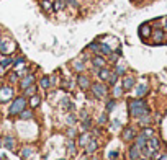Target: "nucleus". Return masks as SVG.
<instances>
[{"instance_id": "f257e3e1", "label": "nucleus", "mask_w": 167, "mask_h": 160, "mask_svg": "<svg viewBox=\"0 0 167 160\" xmlns=\"http://www.w3.org/2000/svg\"><path fill=\"white\" fill-rule=\"evenodd\" d=\"M128 108H130V115L134 116V118H139L142 115H149V108H147L144 100H130Z\"/></svg>"}, {"instance_id": "f03ea898", "label": "nucleus", "mask_w": 167, "mask_h": 160, "mask_svg": "<svg viewBox=\"0 0 167 160\" xmlns=\"http://www.w3.org/2000/svg\"><path fill=\"white\" fill-rule=\"evenodd\" d=\"M25 106H26V98H25V96H18V98L12 103V106H10V113H12V115H18V113L23 111V108H25Z\"/></svg>"}, {"instance_id": "7ed1b4c3", "label": "nucleus", "mask_w": 167, "mask_h": 160, "mask_svg": "<svg viewBox=\"0 0 167 160\" xmlns=\"http://www.w3.org/2000/svg\"><path fill=\"white\" fill-rule=\"evenodd\" d=\"M12 96H13V88H10V87H2L0 88V103L10 101Z\"/></svg>"}, {"instance_id": "20e7f679", "label": "nucleus", "mask_w": 167, "mask_h": 160, "mask_svg": "<svg viewBox=\"0 0 167 160\" xmlns=\"http://www.w3.org/2000/svg\"><path fill=\"white\" fill-rule=\"evenodd\" d=\"M15 49V43H8L7 39H0V52L2 54H10Z\"/></svg>"}, {"instance_id": "39448f33", "label": "nucleus", "mask_w": 167, "mask_h": 160, "mask_svg": "<svg viewBox=\"0 0 167 160\" xmlns=\"http://www.w3.org/2000/svg\"><path fill=\"white\" fill-rule=\"evenodd\" d=\"M159 145H161V142H159L157 137H149V139H147V144H146V149L151 152V155H152L154 152H157Z\"/></svg>"}, {"instance_id": "423d86ee", "label": "nucleus", "mask_w": 167, "mask_h": 160, "mask_svg": "<svg viewBox=\"0 0 167 160\" xmlns=\"http://www.w3.org/2000/svg\"><path fill=\"white\" fill-rule=\"evenodd\" d=\"M92 92L98 96V98H103L105 95H107V87L102 85V83H93V85H92Z\"/></svg>"}, {"instance_id": "0eeeda50", "label": "nucleus", "mask_w": 167, "mask_h": 160, "mask_svg": "<svg viewBox=\"0 0 167 160\" xmlns=\"http://www.w3.org/2000/svg\"><path fill=\"white\" fill-rule=\"evenodd\" d=\"M95 54L97 56H110L112 54V48L108 44H100L98 43V46H97V49H95Z\"/></svg>"}, {"instance_id": "6e6552de", "label": "nucleus", "mask_w": 167, "mask_h": 160, "mask_svg": "<svg viewBox=\"0 0 167 160\" xmlns=\"http://www.w3.org/2000/svg\"><path fill=\"white\" fill-rule=\"evenodd\" d=\"M139 36L142 38V39H146V38H149L151 36V33H152V31H151V26L147 25V23H144V25H141L139 26Z\"/></svg>"}, {"instance_id": "1a4fd4ad", "label": "nucleus", "mask_w": 167, "mask_h": 160, "mask_svg": "<svg viewBox=\"0 0 167 160\" xmlns=\"http://www.w3.org/2000/svg\"><path fill=\"white\" fill-rule=\"evenodd\" d=\"M33 82H34V77L31 74H28V75H25V77L21 78V82H20V87L25 90V88H28L29 85H33Z\"/></svg>"}, {"instance_id": "9d476101", "label": "nucleus", "mask_w": 167, "mask_h": 160, "mask_svg": "<svg viewBox=\"0 0 167 160\" xmlns=\"http://www.w3.org/2000/svg\"><path fill=\"white\" fill-rule=\"evenodd\" d=\"M164 36H166V34H164V29H156L154 33H152V38H154V44H162L164 43Z\"/></svg>"}, {"instance_id": "9b49d317", "label": "nucleus", "mask_w": 167, "mask_h": 160, "mask_svg": "<svg viewBox=\"0 0 167 160\" xmlns=\"http://www.w3.org/2000/svg\"><path fill=\"white\" fill-rule=\"evenodd\" d=\"M77 82H79V85H80L82 90L90 88V80H88V77H85V75H79V77H77Z\"/></svg>"}, {"instance_id": "f8f14e48", "label": "nucleus", "mask_w": 167, "mask_h": 160, "mask_svg": "<svg viewBox=\"0 0 167 160\" xmlns=\"http://www.w3.org/2000/svg\"><path fill=\"white\" fill-rule=\"evenodd\" d=\"M133 87H134V77L126 75V77L123 78V90H131Z\"/></svg>"}, {"instance_id": "ddd939ff", "label": "nucleus", "mask_w": 167, "mask_h": 160, "mask_svg": "<svg viewBox=\"0 0 167 160\" xmlns=\"http://www.w3.org/2000/svg\"><path fill=\"white\" fill-rule=\"evenodd\" d=\"M136 132H134L133 127H125V131H123V140H133Z\"/></svg>"}, {"instance_id": "4468645a", "label": "nucleus", "mask_w": 167, "mask_h": 160, "mask_svg": "<svg viewBox=\"0 0 167 160\" xmlns=\"http://www.w3.org/2000/svg\"><path fill=\"white\" fill-rule=\"evenodd\" d=\"M139 155H141V149H139L138 145L134 144L133 147L130 149V159H131V160H138Z\"/></svg>"}, {"instance_id": "2eb2a0df", "label": "nucleus", "mask_w": 167, "mask_h": 160, "mask_svg": "<svg viewBox=\"0 0 167 160\" xmlns=\"http://www.w3.org/2000/svg\"><path fill=\"white\" fill-rule=\"evenodd\" d=\"M146 144H147V137L144 134H139L138 137H136V145H138L139 149H144Z\"/></svg>"}, {"instance_id": "dca6fc26", "label": "nucleus", "mask_w": 167, "mask_h": 160, "mask_svg": "<svg viewBox=\"0 0 167 160\" xmlns=\"http://www.w3.org/2000/svg\"><path fill=\"white\" fill-rule=\"evenodd\" d=\"M92 64L95 67H98V69H102V67H105V59L103 56H97V57L92 59Z\"/></svg>"}, {"instance_id": "f3484780", "label": "nucleus", "mask_w": 167, "mask_h": 160, "mask_svg": "<svg viewBox=\"0 0 167 160\" xmlns=\"http://www.w3.org/2000/svg\"><path fill=\"white\" fill-rule=\"evenodd\" d=\"M97 147H98V144L95 140H88L87 145H85V150H87V154H93L97 150Z\"/></svg>"}, {"instance_id": "a211bd4d", "label": "nucleus", "mask_w": 167, "mask_h": 160, "mask_svg": "<svg viewBox=\"0 0 167 160\" xmlns=\"http://www.w3.org/2000/svg\"><path fill=\"white\" fill-rule=\"evenodd\" d=\"M110 74H112V72H110L108 69H105V67H102V69L98 70V77H100L102 80H108Z\"/></svg>"}, {"instance_id": "6ab92c4d", "label": "nucleus", "mask_w": 167, "mask_h": 160, "mask_svg": "<svg viewBox=\"0 0 167 160\" xmlns=\"http://www.w3.org/2000/svg\"><path fill=\"white\" fill-rule=\"evenodd\" d=\"M88 140H90V134H88V132H85V134H82L79 137V145H82V147H84V145H87Z\"/></svg>"}, {"instance_id": "aec40b11", "label": "nucleus", "mask_w": 167, "mask_h": 160, "mask_svg": "<svg viewBox=\"0 0 167 160\" xmlns=\"http://www.w3.org/2000/svg\"><path fill=\"white\" fill-rule=\"evenodd\" d=\"M39 103H41V98H39L38 95H33V96H31V100H29V106L36 108V106H39Z\"/></svg>"}, {"instance_id": "412c9836", "label": "nucleus", "mask_w": 167, "mask_h": 160, "mask_svg": "<svg viewBox=\"0 0 167 160\" xmlns=\"http://www.w3.org/2000/svg\"><path fill=\"white\" fill-rule=\"evenodd\" d=\"M146 93H147V85H144V83L136 88V95H138V96H144Z\"/></svg>"}, {"instance_id": "4be33fe9", "label": "nucleus", "mask_w": 167, "mask_h": 160, "mask_svg": "<svg viewBox=\"0 0 167 160\" xmlns=\"http://www.w3.org/2000/svg\"><path fill=\"white\" fill-rule=\"evenodd\" d=\"M13 144H15V142H13V139L10 137V136L4 139V145H5L7 149H8V150H12V149H13Z\"/></svg>"}, {"instance_id": "5701e85b", "label": "nucleus", "mask_w": 167, "mask_h": 160, "mask_svg": "<svg viewBox=\"0 0 167 160\" xmlns=\"http://www.w3.org/2000/svg\"><path fill=\"white\" fill-rule=\"evenodd\" d=\"M41 8L43 10H51L53 8V2H51V0H41Z\"/></svg>"}, {"instance_id": "b1692460", "label": "nucleus", "mask_w": 167, "mask_h": 160, "mask_svg": "<svg viewBox=\"0 0 167 160\" xmlns=\"http://www.w3.org/2000/svg\"><path fill=\"white\" fill-rule=\"evenodd\" d=\"M31 154H33V149L31 147H25L23 150H21V157H23V159H29Z\"/></svg>"}, {"instance_id": "393cba45", "label": "nucleus", "mask_w": 167, "mask_h": 160, "mask_svg": "<svg viewBox=\"0 0 167 160\" xmlns=\"http://www.w3.org/2000/svg\"><path fill=\"white\" fill-rule=\"evenodd\" d=\"M33 118V111L31 110H28V111H21V115H20V119H31Z\"/></svg>"}, {"instance_id": "a878e982", "label": "nucleus", "mask_w": 167, "mask_h": 160, "mask_svg": "<svg viewBox=\"0 0 167 160\" xmlns=\"http://www.w3.org/2000/svg\"><path fill=\"white\" fill-rule=\"evenodd\" d=\"M53 8L56 10V12H59V10L64 8V0H56L54 5H53Z\"/></svg>"}, {"instance_id": "bb28decb", "label": "nucleus", "mask_w": 167, "mask_h": 160, "mask_svg": "<svg viewBox=\"0 0 167 160\" xmlns=\"http://www.w3.org/2000/svg\"><path fill=\"white\" fill-rule=\"evenodd\" d=\"M25 92H26V95H28V96H33V95H36V87L29 85L28 88H25Z\"/></svg>"}, {"instance_id": "cd10ccee", "label": "nucleus", "mask_w": 167, "mask_h": 160, "mask_svg": "<svg viewBox=\"0 0 167 160\" xmlns=\"http://www.w3.org/2000/svg\"><path fill=\"white\" fill-rule=\"evenodd\" d=\"M39 83H41V87H43V88H49L51 78H49V77H43V78H41V82H39Z\"/></svg>"}, {"instance_id": "c85d7f7f", "label": "nucleus", "mask_w": 167, "mask_h": 160, "mask_svg": "<svg viewBox=\"0 0 167 160\" xmlns=\"http://www.w3.org/2000/svg\"><path fill=\"white\" fill-rule=\"evenodd\" d=\"M142 134H144L147 139H149V137H152V136H154V129H152V127H146V129L142 131Z\"/></svg>"}, {"instance_id": "c756f323", "label": "nucleus", "mask_w": 167, "mask_h": 160, "mask_svg": "<svg viewBox=\"0 0 167 160\" xmlns=\"http://www.w3.org/2000/svg\"><path fill=\"white\" fill-rule=\"evenodd\" d=\"M10 64H13V61H12V59H8V57H7V59H4V61H2V64H0V66H2V67L5 69V67H8Z\"/></svg>"}, {"instance_id": "7c9ffc66", "label": "nucleus", "mask_w": 167, "mask_h": 160, "mask_svg": "<svg viewBox=\"0 0 167 160\" xmlns=\"http://www.w3.org/2000/svg\"><path fill=\"white\" fill-rule=\"evenodd\" d=\"M116 72H112V74H110V77H108V82L110 83H112V85H113V83H115V82H116Z\"/></svg>"}, {"instance_id": "2f4dec72", "label": "nucleus", "mask_w": 167, "mask_h": 160, "mask_svg": "<svg viewBox=\"0 0 167 160\" xmlns=\"http://www.w3.org/2000/svg\"><path fill=\"white\" fill-rule=\"evenodd\" d=\"M62 108H66V110L72 108V105H71V101H69V98H64V100H62Z\"/></svg>"}, {"instance_id": "473e14b6", "label": "nucleus", "mask_w": 167, "mask_h": 160, "mask_svg": "<svg viewBox=\"0 0 167 160\" xmlns=\"http://www.w3.org/2000/svg\"><path fill=\"white\" fill-rule=\"evenodd\" d=\"M113 93H115V96H121V93H123V87H115V90H113Z\"/></svg>"}, {"instance_id": "72a5a7b5", "label": "nucleus", "mask_w": 167, "mask_h": 160, "mask_svg": "<svg viewBox=\"0 0 167 160\" xmlns=\"http://www.w3.org/2000/svg\"><path fill=\"white\" fill-rule=\"evenodd\" d=\"M113 108H115V100H110V101L107 103V111H112Z\"/></svg>"}, {"instance_id": "f704fd0d", "label": "nucleus", "mask_w": 167, "mask_h": 160, "mask_svg": "<svg viewBox=\"0 0 167 160\" xmlns=\"http://www.w3.org/2000/svg\"><path fill=\"white\" fill-rule=\"evenodd\" d=\"M110 159H112V160H116L118 159V157H120V154H118V152L116 150H113V152H110Z\"/></svg>"}, {"instance_id": "c9c22d12", "label": "nucleus", "mask_w": 167, "mask_h": 160, "mask_svg": "<svg viewBox=\"0 0 167 160\" xmlns=\"http://www.w3.org/2000/svg\"><path fill=\"white\" fill-rule=\"evenodd\" d=\"M74 67H75V69H77V70H84V64H82V62H80V61H75Z\"/></svg>"}, {"instance_id": "e433bc0d", "label": "nucleus", "mask_w": 167, "mask_h": 160, "mask_svg": "<svg viewBox=\"0 0 167 160\" xmlns=\"http://www.w3.org/2000/svg\"><path fill=\"white\" fill-rule=\"evenodd\" d=\"M69 152H71V155H74V154H75V149H74V142H72V140H71V142H69Z\"/></svg>"}, {"instance_id": "4c0bfd02", "label": "nucleus", "mask_w": 167, "mask_h": 160, "mask_svg": "<svg viewBox=\"0 0 167 160\" xmlns=\"http://www.w3.org/2000/svg\"><path fill=\"white\" fill-rule=\"evenodd\" d=\"M67 3L71 5V7H75V8L79 7V3H77V0H67Z\"/></svg>"}, {"instance_id": "58836bf2", "label": "nucleus", "mask_w": 167, "mask_h": 160, "mask_svg": "<svg viewBox=\"0 0 167 160\" xmlns=\"http://www.w3.org/2000/svg\"><path fill=\"white\" fill-rule=\"evenodd\" d=\"M116 74L123 75V74H125V67H123V66H120V67H118V66H116Z\"/></svg>"}, {"instance_id": "ea45409f", "label": "nucleus", "mask_w": 167, "mask_h": 160, "mask_svg": "<svg viewBox=\"0 0 167 160\" xmlns=\"http://www.w3.org/2000/svg\"><path fill=\"white\" fill-rule=\"evenodd\" d=\"M120 126H121L120 121H113V123H112V129H118Z\"/></svg>"}, {"instance_id": "a19ab883", "label": "nucleus", "mask_w": 167, "mask_h": 160, "mask_svg": "<svg viewBox=\"0 0 167 160\" xmlns=\"http://www.w3.org/2000/svg\"><path fill=\"white\" fill-rule=\"evenodd\" d=\"M17 78H18V74H17V72H12V74H10V80H12V82H15Z\"/></svg>"}, {"instance_id": "79ce46f5", "label": "nucleus", "mask_w": 167, "mask_h": 160, "mask_svg": "<svg viewBox=\"0 0 167 160\" xmlns=\"http://www.w3.org/2000/svg\"><path fill=\"white\" fill-rule=\"evenodd\" d=\"M98 123H100V124L107 123V115H102V116H100V119H98Z\"/></svg>"}, {"instance_id": "37998d69", "label": "nucleus", "mask_w": 167, "mask_h": 160, "mask_svg": "<svg viewBox=\"0 0 167 160\" xmlns=\"http://www.w3.org/2000/svg\"><path fill=\"white\" fill-rule=\"evenodd\" d=\"M84 126H85V127L90 126V119H85V121H84Z\"/></svg>"}, {"instance_id": "c03bdc74", "label": "nucleus", "mask_w": 167, "mask_h": 160, "mask_svg": "<svg viewBox=\"0 0 167 160\" xmlns=\"http://www.w3.org/2000/svg\"><path fill=\"white\" fill-rule=\"evenodd\" d=\"M157 160H167V154H164V155H159Z\"/></svg>"}, {"instance_id": "a18cd8bd", "label": "nucleus", "mask_w": 167, "mask_h": 160, "mask_svg": "<svg viewBox=\"0 0 167 160\" xmlns=\"http://www.w3.org/2000/svg\"><path fill=\"white\" fill-rule=\"evenodd\" d=\"M2 74H4V67L0 66V75H2Z\"/></svg>"}, {"instance_id": "49530a36", "label": "nucleus", "mask_w": 167, "mask_h": 160, "mask_svg": "<svg viewBox=\"0 0 167 160\" xmlns=\"http://www.w3.org/2000/svg\"><path fill=\"white\" fill-rule=\"evenodd\" d=\"M164 28L167 29V18H166V23H164Z\"/></svg>"}, {"instance_id": "de8ad7c7", "label": "nucleus", "mask_w": 167, "mask_h": 160, "mask_svg": "<svg viewBox=\"0 0 167 160\" xmlns=\"http://www.w3.org/2000/svg\"><path fill=\"white\" fill-rule=\"evenodd\" d=\"M138 160H146V159H138Z\"/></svg>"}, {"instance_id": "09e8293b", "label": "nucleus", "mask_w": 167, "mask_h": 160, "mask_svg": "<svg viewBox=\"0 0 167 160\" xmlns=\"http://www.w3.org/2000/svg\"><path fill=\"white\" fill-rule=\"evenodd\" d=\"M92 160H97V159H92Z\"/></svg>"}, {"instance_id": "8fccbe9b", "label": "nucleus", "mask_w": 167, "mask_h": 160, "mask_svg": "<svg viewBox=\"0 0 167 160\" xmlns=\"http://www.w3.org/2000/svg\"><path fill=\"white\" fill-rule=\"evenodd\" d=\"M0 144H2V142H0Z\"/></svg>"}]
</instances>
